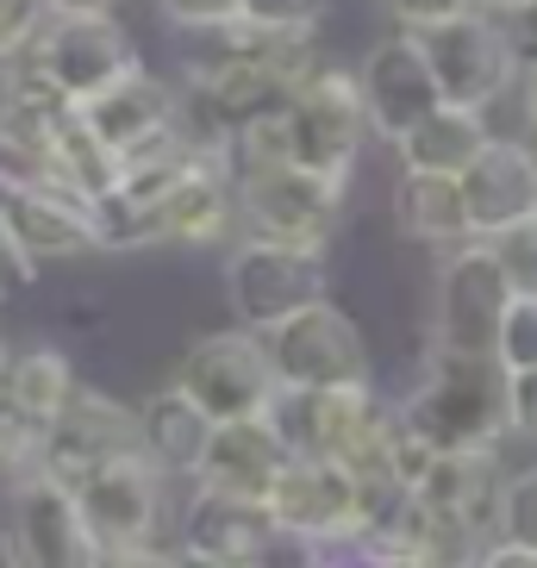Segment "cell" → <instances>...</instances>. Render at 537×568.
<instances>
[{"label":"cell","mask_w":537,"mask_h":568,"mask_svg":"<svg viewBox=\"0 0 537 568\" xmlns=\"http://www.w3.org/2000/svg\"><path fill=\"white\" fill-rule=\"evenodd\" d=\"M401 418L419 437H432L437 450L500 444V437L513 432V368H506L500 356L432 344L425 382L413 387V400L401 406Z\"/></svg>","instance_id":"6da1fadb"},{"label":"cell","mask_w":537,"mask_h":568,"mask_svg":"<svg viewBox=\"0 0 537 568\" xmlns=\"http://www.w3.org/2000/svg\"><path fill=\"white\" fill-rule=\"evenodd\" d=\"M325 251L320 244H287V237H256L244 232L237 251L225 256V301H232L237 325L251 332H275L294 313L325 301Z\"/></svg>","instance_id":"7a4b0ae2"},{"label":"cell","mask_w":537,"mask_h":568,"mask_svg":"<svg viewBox=\"0 0 537 568\" xmlns=\"http://www.w3.org/2000/svg\"><path fill=\"white\" fill-rule=\"evenodd\" d=\"M382 500H387L382 481L356 475L351 463H332V456H294L275 481V494H268L282 531L301 537V544H356Z\"/></svg>","instance_id":"3957f363"},{"label":"cell","mask_w":537,"mask_h":568,"mask_svg":"<svg viewBox=\"0 0 537 568\" xmlns=\"http://www.w3.org/2000/svg\"><path fill=\"white\" fill-rule=\"evenodd\" d=\"M175 387H188L206 413L225 425V418H256L275 413L282 400V375H275V356H268V332H206L194 337L175 363Z\"/></svg>","instance_id":"277c9868"},{"label":"cell","mask_w":537,"mask_h":568,"mask_svg":"<svg viewBox=\"0 0 537 568\" xmlns=\"http://www.w3.org/2000/svg\"><path fill=\"white\" fill-rule=\"evenodd\" d=\"M19 63L38 88H51L57 101L82 106L88 94H101L125 69H138V51L113 13H57Z\"/></svg>","instance_id":"5b68a950"},{"label":"cell","mask_w":537,"mask_h":568,"mask_svg":"<svg viewBox=\"0 0 537 568\" xmlns=\"http://www.w3.org/2000/svg\"><path fill=\"white\" fill-rule=\"evenodd\" d=\"M419 44L432 57L437 82H444V101H463V106H494L525 69L519 38H506L487 7H463L450 19L419 26Z\"/></svg>","instance_id":"8992f818"},{"label":"cell","mask_w":537,"mask_h":568,"mask_svg":"<svg viewBox=\"0 0 537 568\" xmlns=\"http://www.w3.org/2000/svg\"><path fill=\"white\" fill-rule=\"evenodd\" d=\"M237 206H244V232L256 237H287V244H320L332 237L344 213V182L306 163H263L237 169Z\"/></svg>","instance_id":"52a82bcc"},{"label":"cell","mask_w":537,"mask_h":568,"mask_svg":"<svg viewBox=\"0 0 537 568\" xmlns=\"http://www.w3.org/2000/svg\"><path fill=\"white\" fill-rule=\"evenodd\" d=\"M0 237L32 268V263H57V256L101 251V219H94V201L69 194V187L0 169Z\"/></svg>","instance_id":"ba28073f"},{"label":"cell","mask_w":537,"mask_h":568,"mask_svg":"<svg viewBox=\"0 0 537 568\" xmlns=\"http://www.w3.org/2000/svg\"><path fill=\"white\" fill-rule=\"evenodd\" d=\"M506 306H513V282H506L500 256L487 237H469L456 244L444 275H437V318H432V337L444 351H482V356H500V325H506Z\"/></svg>","instance_id":"9c48e42d"},{"label":"cell","mask_w":537,"mask_h":568,"mask_svg":"<svg viewBox=\"0 0 537 568\" xmlns=\"http://www.w3.org/2000/svg\"><path fill=\"white\" fill-rule=\"evenodd\" d=\"M82 513L94 525V544H101V562H144V544L156 537V518H163V468L144 450L113 456L107 468H94L82 487Z\"/></svg>","instance_id":"30bf717a"},{"label":"cell","mask_w":537,"mask_h":568,"mask_svg":"<svg viewBox=\"0 0 537 568\" xmlns=\"http://www.w3.org/2000/svg\"><path fill=\"white\" fill-rule=\"evenodd\" d=\"M7 556L13 562H38V568H88L101 562V544H94V525L82 513V494L44 468H32L26 481L13 487V506H7Z\"/></svg>","instance_id":"8fae6325"},{"label":"cell","mask_w":537,"mask_h":568,"mask_svg":"<svg viewBox=\"0 0 537 568\" xmlns=\"http://www.w3.org/2000/svg\"><path fill=\"white\" fill-rule=\"evenodd\" d=\"M287 113H294V163L351 182L356 151H363V138L375 132L369 101H363V75L320 69L313 82H301L287 94Z\"/></svg>","instance_id":"7c38bea8"},{"label":"cell","mask_w":537,"mask_h":568,"mask_svg":"<svg viewBox=\"0 0 537 568\" xmlns=\"http://www.w3.org/2000/svg\"><path fill=\"white\" fill-rule=\"evenodd\" d=\"M163 244H182V251H213V244H232V232H244V206H237V175L225 144H194L163 201Z\"/></svg>","instance_id":"4fadbf2b"},{"label":"cell","mask_w":537,"mask_h":568,"mask_svg":"<svg viewBox=\"0 0 537 568\" xmlns=\"http://www.w3.org/2000/svg\"><path fill=\"white\" fill-rule=\"evenodd\" d=\"M268 356L282 387H332V382H369V344L356 332L351 313H337L332 301L294 313L287 325L268 332Z\"/></svg>","instance_id":"5bb4252c"},{"label":"cell","mask_w":537,"mask_h":568,"mask_svg":"<svg viewBox=\"0 0 537 568\" xmlns=\"http://www.w3.org/2000/svg\"><path fill=\"white\" fill-rule=\"evenodd\" d=\"M282 537L287 531H282V518H275V506L251 500V494H225V487H201L182 506V525H175L182 556L188 562H206V568L263 562Z\"/></svg>","instance_id":"9a60e30c"},{"label":"cell","mask_w":537,"mask_h":568,"mask_svg":"<svg viewBox=\"0 0 537 568\" xmlns=\"http://www.w3.org/2000/svg\"><path fill=\"white\" fill-rule=\"evenodd\" d=\"M132 450H144V444H138V413L113 406L107 394H82V387H75V400L38 432L32 468H44V475H57V481H69V487H82L94 468H107L113 456H132Z\"/></svg>","instance_id":"2e32d148"},{"label":"cell","mask_w":537,"mask_h":568,"mask_svg":"<svg viewBox=\"0 0 537 568\" xmlns=\"http://www.w3.org/2000/svg\"><path fill=\"white\" fill-rule=\"evenodd\" d=\"M82 119L119 151V163H144V156L182 151V132H175V94H169L156 75H144V69H125L113 88L88 94Z\"/></svg>","instance_id":"e0dca14e"},{"label":"cell","mask_w":537,"mask_h":568,"mask_svg":"<svg viewBox=\"0 0 537 568\" xmlns=\"http://www.w3.org/2000/svg\"><path fill=\"white\" fill-rule=\"evenodd\" d=\"M375 406L369 382H332V387H282L275 400V425L287 432L294 456H332V463H351Z\"/></svg>","instance_id":"ac0fdd59"},{"label":"cell","mask_w":537,"mask_h":568,"mask_svg":"<svg viewBox=\"0 0 537 568\" xmlns=\"http://www.w3.org/2000/svg\"><path fill=\"white\" fill-rule=\"evenodd\" d=\"M363 101H369V119L387 144H401L432 106H444V82H437V69L413 26L369 51V63H363Z\"/></svg>","instance_id":"d6986e66"},{"label":"cell","mask_w":537,"mask_h":568,"mask_svg":"<svg viewBox=\"0 0 537 568\" xmlns=\"http://www.w3.org/2000/svg\"><path fill=\"white\" fill-rule=\"evenodd\" d=\"M294 463V444L287 432L275 425V413H256V418H225L206 444V463L194 481L201 487H225V494H251V500H268L282 468Z\"/></svg>","instance_id":"ffe728a7"},{"label":"cell","mask_w":537,"mask_h":568,"mask_svg":"<svg viewBox=\"0 0 537 568\" xmlns=\"http://www.w3.org/2000/svg\"><path fill=\"white\" fill-rule=\"evenodd\" d=\"M463 201H469L475 237H494L506 225L537 213V144L494 138L469 169H463Z\"/></svg>","instance_id":"44dd1931"},{"label":"cell","mask_w":537,"mask_h":568,"mask_svg":"<svg viewBox=\"0 0 537 568\" xmlns=\"http://www.w3.org/2000/svg\"><path fill=\"white\" fill-rule=\"evenodd\" d=\"M213 432H219V418L175 382L138 406V444H144V456H151L163 475H201Z\"/></svg>","instance_id":"7402d4cb"},{"label":"cell","mask_w":537,"mask_h":568,"mask_svg":"<svg viewBox=\"0 0 537 568\" xmlns=\"http://www.w3.org/2000/svg\"><path fill=\"white\" fill-rule=\"evenodd\" d=\"M500 444H469V450H437V463L425 468V481L413 487L432 513L482 525L487 513L500 518Z\"/></svg>","instance_id":"603a6c76"},{"label":"cell","mask_w":537,"mask_h":568,"mask_svg":"<svg viewBox=\"0 0 537 568\" xmlns=\"http://www.w3.org/2000/svg\"><path fill=\"white\" fill-rule=\"evenodd\" d=\"M394 219H401L406 237L419 244H469V201H463V175H437V169H401V187H394Z\"/></svg>","instance_id":"cb8c5ba5"},{"label":"cell","mask_w":537,"mask_h":568,"mask_svg":"<svg viewBox=\"0 0 537 568\" xmlns=\"http://www.w3.org/2000/svg\"><path fill=\"white\" fill-rule=\"evenodd\" d=\"M487 106H463V101H444L432 106V113L413 125V132L394 144L401 151V169H437V175H463V169L475 163V156L494 144V132H487Z\"/></svg>","instance_id":"d4e9b609"},{"label":"cell","mask_w":537,"mask_h":568,"mask_svg":"<svg viewBox=\"0 0 537 568\" xmlns=\"http://www.w3.org/2000/svg\"><path fill=\"white\" fill-rule=\"evenodd\" d=\"M0 394L19 406V418H26L32 432H44V425L75 400V368H69L63 351H19L13 363H7V387H0Z\"/></svg>","instance_id":"484cf974"},{"label":"cell","mask_w":537,"mask_h":568,"mask_svg":"<svg viewBox=\"0 0 537 568\" xmlns=\"http://www.w3.org/2000/svg\"><path fill=\"white\" fill-rule=\"evenodd\" d=\"M487 244H494V256H500L513 294H537V213L519 219V225H506V232H494Z\"/></svg>","instance_id":"4316f807"},{"label":"cell","mask_w":537,"mask_h":568,"mask_svg":"<svg viewBox=\"0 0 537 568\" xmlns=\"http://www.w3.org/2000/svg\"><path fill=\"white\" fill-rule=\"evenodd\" d=\"M51 19H57L51 0H0V57H26Z\"/></svg>","instance_id":"83f0119b"},{"label":"cell","mask_w":537,"mask_h":568,"mask_svg":"<svg viewBox=\"0 0 537 568\" xmlns=\"http://www.w3.org/2000/svg\"><path fill=\"white\" fill-rule=\"evenodd\" d=\"M500 537L537 544V468L506 475V487H500Z\"/></svg>","instance_id":"f1b7e54d"},{"label":"cell","mask_w":537,"mask_h":568,"mask_svg":"<svg viewBox=\"0 0 537 568\" xmlns=\"http://www.w3.org/2000/svg\"><path fill=\"white\" fill-rule=\"evenodd\" d=\"M500 363L506 368H537V294H513V306H506Z\"/></svg>","instance_id":"f546056e"},{"label":"cell","mask_w":537,"mask_h":568,"mask_svg":"<svg viewBox=\"0 0 537 568\" xmlns=\"http://www.w3.org/2000/svg\"><path fill=\"white\" fill-rule=\"evenodd\" d=\"M332 0H244V26L263 32H313Z\"/></svg>","instance_id":"4dcf8cb0"},{"label":"cell","mask_w":537,"mask_h":568,"mask_svg":"<svg viewBox=\"0 0 537 568\" xmlns=\"http://www.w3.org/2000/svg\"><path fill=\"white\" fill-rule=\"evenodd\" d=\"M163 13L188 32H219V26L244 19V0H163Z\"/></svg>","instance_id":"1f68e13d"},{"label":"cell","mask_w":537,"mask_h":568,"mask_svg":"<svg viewBox=\"0 0 537 568\" xmlns=\"http://www.w3.org/2000/svg\"><path fill=\"white\" fill-rule=\"evenodd\" d=\"M32 444H38V432L19 418V406L0 394V468H32Z\"/></svg>","instance_id":"d6a6232c"},{"label":"cell","mask_w":537,"mask_h":568,"mask_svg":"<svg viewBox=\"0 0 537 568\" xmlns=\"http://www.w3.org/2000/svg\"><path fill=\"white\" fill-rule=\"evenodd\" d=\"M387 13L401 19V26H432V19H450V13H463V7H475V0H382Z\"/></svg>","instance_id":"836d02e7"},{"label":"cell","mask_w":537,"mask_h":568,"mask_svg":"<svg viewBox=\"0 0 537 568\" xmlns=\"http://www.w3.org/2000/svg\"><path fill=\"white\" fill-rule=\"evenodd\" d=\"M513 432L537 444V368H513Z\"/></svg>","instance_id":"e575fe53"},{"label":"cell","mask_w":537,"mask_h":568,"mask_svg":"<svg viewBox=\"0 0 537 568\" xmlns=\"http://www.w3.org/2000/svg\"><path fill=\"white\" fill-rule=\"evenodd\" d=\"M487 568H537V544H519V537H500L494 550L482 556Z\"/></svg>","instance_id":"d590c367"},{"label":"cell","mask_w":537,"mask_h":568,"mask_svg":"<svg viewBox=\"0 0 537 568\" xmlns=\"http://www.w3.org/2000/svg\"><path fill=\"white\" fill-rule=\"evenodd\" d=\"M513 19H519V32H513V38H519V57H525V63H537V0H525Z\"/></svg>","instance_id":"8d00e7d4"},{"label":"cell","mask_w":537,"mask_h":568,"mask_svg":"<svg viewBox=\"0 0 537 568\" xmlns=\"http://www.w3.org/2000/svg\"><path fill=\"white\" fill-rule=\"evenodd\" d=\"M519 82H525V119H531V138H537V63L519 69Z\"/></svg>","instance_id":"74e56055"},{"label":"cell","mask_w":537,"mask_h":568,"mask_svg":"<svg viewBox=\"0 0 537 568\" xmlns=\"http://www.w3.org/2000/svg\"><path fill=\"white\" fill-rule=\"evenodd\" d=\"M57 13H113L119 0H51Z\"/></svg>","instance_id":"f35d334b"},{"label":"cell","mask_w":537,"mask_h":568,"mask_svg":"<svg viewBox=\"0 0 537 568\" xmlns=\"http://www.w3.org/2000/svg\"><path fill=\"white\" fill-rule=\"evenodd\" d=\"M475 7H487V13H519L525 0H475Z\"/></svg>","instance_id":"ab89813d"},{"label":"cell","mask_w":537,"mask_h":568,"mask_svg":"<svg viewBox=\"0 0 537 568\" xmlns=\"http://www.w3.org/2000/svg\"><path fill=\"white\" fill-rule=\"evenodd\" d=\"M7 363H13V356H7V351H0V387H7Z\"/></svg>","instance_id":"60d3db41"},{"label":"cell","mask_w":537,"mask_h":568,"mask_svg":"<svg viewBox=\"0 0 537 568\" xmlns=\"http://www.w3.org/2000/svg\"><path fill=\"white\" fill-rule=\"evenodd\" d=\"M531 144H537V138H531Z\"/></svg>","instance_id":"b9f144b4"}]
</instances>
